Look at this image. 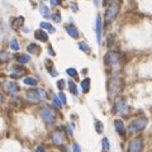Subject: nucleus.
I'll return each mask as SVG.
<instances>
[{"instance_id":"obj_1","label":"nucleus","mask_w":152,"mask_h":152,"mask_svg":"<svg viewBox=\"0 0 152 152\" xmlns=\"http://www.w3.org/2000/svg\"><path fill=\"white\" fill-rule=\"evenodd\" d=\"M41 117L45 119L46 123H48V124H53V123L56 122V119H57V112L55 109H52L51 107H48V105H45L41 109Z\"/></svg>"},{"instance_id":"obj_2","label":"nucleus","mask_w":152,"mask_h":152,"mask_svg":"<svg viewBox=\"0 0 152 152\" xmlns=\"http://www.w3.org/2000/svg\"><path fill=\"white\" fill-rule=\"evenodd\" d=\"M47 94L43 89H31L27 91V99L32 103H39L41 100L46 99Z\"/></svg>"},{"instance_id":"obj_3","label":"nucleus","mask_w":152,"mask_h":152,"mask_svg":"<svg viewBox=\"0 0 152 152\" xmlns=\"http://www.w3.org/2000/svg\"><path fill=\"white\" fill-rule=\"evenodd\" d=\"M122 89V81L118 76H113L112 80L109 81V86H108V91H109V98H114L118 95Z\"/></svg>"},{"instance_id":"obj_4","label":"nucleus","mask_w":152,"mask_h":152,"mask_svg":"<svg viewBox=\"0 0 152 152\" xmlns=\"http://www.w3.org/2000/svg\"><path fill=\"white\" fill-rule=\"evenodd\" d=\"M107 63L112 67L113 71H118L119 66H121V56H119L118 52H109L105 57Z\"/></svg>"},{"instance_id":"obj_5","label":"nucleus","mask_w":152,"mask_h":152,"mask_svg":"<svg viewBox=\"0 0 152 152\" xmlns=\"http://www.w3.org/2000/svg\"><path fill=\"white\" fill-rule=\"evenodd\" d=\"M147 126V119L146 118H141V119H136L133 121L128 127V131L131 133H137L139 131L144 129V127Z\"/></svg>"},{"instance_id":"obj_6","label":"nucleus","mask_w":152,"mask_h":152,"mask_svg":"<svg viewBox=\"0 0 152 152\" xmlns=\"http://www.w3.org/2000/svg\"><path fill=\"white\" fill-rule=\"evenodd\" d=\"M118 13H119V5L117 4V3H113V4H110L109 6H108L107 13H105V20H107V23L113 22L115 18H117Z\"/></svg>"},{"instance_id":"obj_7","label":"nucleus","mask_w":152,"mask_h":152,"mask_svg":"<svg viewBox=\"0 0 152 152\" xmlns=\"http://www.w3.org/2000/svg\"><path fill=\"white\" fill-rule=\"evenodd\" d=\"M3 88L8 94H17L19 91V85L15 81H5L3 84Z\"/></svg>"},{"instance_id":"obj_8","label":"nucleus","mask_w":152,"mask_h":152,"mask_svg":"<svg viewBox=\"0 0 152 152\" xmlns=\"http://www.w3.org/2000/svg\"><path fill=\"white\" fill-rule=\"evenodd\" d=\"M142 150V139L141 138H135L129 143L128 152H141Z\"/></svg>"},{"instance_id":"obj_9","label":"nucleus","mask_w":152,"mask_h":152,"mask_svg":"<svg viewBox=\"0 0 152 152\" xmlns=\"http://www.w3.org/2000/svg\"><path fill=\"white\" fill-rule=\"evenodd\" d=\"M52 142L55 143V144H57V146H61V144L65 142V136H63L62 131L57 129V131L53 132V135H52Z\"/></svg>"},{"instance_id":"obj_10","label":"nucleus","mask_w":152,"mask_h":152,"mask_svg":"<svg viewBox=\"0 0 152 152\" xmlns=\"http://www.w3.org/2000/svg\"><path fill=\"white\" fill-rule=\"evenodd\" d=\"M127 112H128V107H127V104L124 103V100L118 99L115 101V113L127 114Z\"/></svg>"},{"instance_id":"obj_11","label":"nucleus","mask_w":152,"mask_h":152,"mask_svg":"<svg viewBox=\"0 0 152 152\" xmlns=\"http://www.w3.org/2000/svg\"><path fill=\"white\" fill-rule=\"evenodd\" d=\"M101 29H103V23H101V17L96 15V41L98 43H101Z\"/></svg>"},{"instance_id":"obj_12","label":"nucleus","mask_w":152,"mask_h":152,"mask_svg":"<svg viewBox=\"0 0 152 152\" xmlns=\"http://www.w3.org/2000/svg\"><path fill=\"white\" fill-rule=\"evenodd\" d=\"M13 71L14 72H12L10 74V76H12L13 79H19V77H22L24 74H25V68H23V67H18V66H13Z\"/></svg>"},{"instance_id":"obj_13","label":"nucleus","mask_w":152,"mask_h":152,"mask_svg":"<svg viewBox=\"0 0 152 152\" xmlns=\"http://www.w3.org/2000/svg\"><path fill=\"white\" fill-rule=\"evenodd\" d=\"M66 32L68 33V36L70 37H72V38H77L79 37V29L75 27V25H72V24H68V25H66Z\"/></svg>"},{"instance_id":"obj_14","label":"nucleus","mask_w":152,"mask_h":152,"mask_svg":"<svg viewBox=\"0 0 152 152\" xmlns=\"http://www.w3.org/2000/svg\"><path fill=\"white\" fill-rule=\"evenodd\" d=\"M34 37L37 38L38 41H41V42H47V41H48V34H47L45 31H42V29L36 31Z\"/></svg>"},{"instance_id":"obj_15","label":"nucleus","mask_w":152,"mask_h":152,"mask_svg":"<svg viewBox=\"0 0 152 152\" xmlns=\"http://www.w3.org/2000/svg\"><path fill=\"white\" fill-rule=\"evenodd\" d=\"M27 51L32 55H39V52H41V47L38 45H36V43H29L27 47Z\"/></svg>"},{"instance_id":"obj_16","label":"nucleus","mask_w":152,"mask_h":152,"mask_svg":"<svg viewBox=\"0 0 152 152\" xmlns=\"http://www.w3.org/2000/svg\"><path fill=\"white\" fill-rule=\"evenodd\" d=\"M114 127H115V129H117V132L119 133V135H124V124H123V122L121 121V119H115Z\"/></svg>"},{"instance_id":"obj_17","label":"nucleus","mask_w":152,"mask_h":152,"mask_svg":"<svg viewBox=\"0 0 152 152\" xmlns=\"http://www.w3.org/2000/svg\"><path fill=\"white\" fill-rule=\"evenodd\" d=\"M15 59L18 61V63H27L28 61L31 60V57L28 55H17Z\"/></svg>"},{"instance_id":"obj_18","label":"nucleus","mask_w":152,"mask_h":152,"mask_svg":"<svg viewBox=\"0 0 152 152\" xmlns=\"http://www.w3.org/2000/svg\"><path fill=\"white\" fill-rule=\"evenodd\" d=\"M39 10H41V14L45 18H50L51 17V12H50V9L47 8V6L45 4H41V6H39Z\"/></svg>"},{"instance_id":"obj_19","label":"nucleus","mask_w":152,"mask_h":152,"mask_svg":"<svg viewBox=\"0 0 152 152\" xmlns=\"http://www.w3.org/2000/svg\"><path fill=\"white\" fill-rule=\"evenodd\" d=\"M41 28H45V29H47L50 33H55V28H53V25L51 23H47V22H42Z\"/></svg>"},{"instance_id":"obj_20","label":"nucleus","mask_w":152,"mask_h":152,"mask_svg":"<svg viewBox=\"0 0 152 152\" xmlns=\"http://www.w3.org/2000/svg\"><path fill=\"white\" fill-rule=\"evenodd\" d=\"M81 88H82V91L84 93H88L89 89H90V79H84L81 81Z\"/></svg>"},{"instance_id":"obj_21","label":"nucleus","mask_w":152,"mask_h":152,"mask_svg":"<svg viewBox=\"0 0 152 152\" xmlns=\"http://www.w3.org/2000/svg\"><path fill=\"white\" fill-rule=\"evenodd\" d=\"M24 84L29 85V86H36L37 85V80H36L34 77H25L24 79Z\"/></svg>"},{"instance_id":"obj_22","label":"nucleus","mask_w":152,"mask_h":152,"mask_svg":"<svg viewBox=\"0 0 152 152\" xmlns=\"http://www.w3.org/2000/svg\"><path fill=\"white\" fill-rule=\"evenodd\" d=\"M46 66H47V68L50 70V72H51V75H52V76H56V75H57V72H56L55 68H53L52 62H51L50 60H47V61H46Z\"/></svg>"},{"instance_id":"obj_23","label":"nucleus","mask_w":152,"mask_h":152,"mask_svg":"<svg viewBox=\"0 0 152 152\" xmlns=\"http://www.w3.org/2000/svg\"><path fill=\"white\" fill-rule=\"evenodd\" d=\"M9 60V53L6 51H1L0 52V62H6Z\"/></svg>"},{"instance_id":"obj_24","label":"nucleus","mask_w":152,"mask_h":152,"mask_svg":"<svg viewBox=\"0 0 152 152\" xmlns=\"http://www.w3.org/2000/svg\"><path fill=\"white\" fill-rule=\"evenodd\" d=\"M10 47H12L13 51H19V48H20V46H19L17 39H12V41H10Z\"/></svg>"},{"instance_id":"obj_25","label":"nucleus","mask_w":152,"mask_h":152,"mask_svg":"<svg viewBox=\"0 0 152 152\" xmlns=\"http://www.w3.org/2000/svg\"><path fill=\"white\" fill-rule=\"evenodd\" d=\"M101 143H103L104 151H109V150H110V143H109V139H108V138H103Z\"/></svg>"},{"instance_id":"obj_26","label":"nucleus","mask_w":152,"mask_h":152,"mask_svg":"<svg viewBox=\"0 0 152 152\" xmlns=\"http://www.w3.org/2000/svg\"><path fill=\"white\" fill-rule=\"evenodd\" d=\"M68 89H70V91L74 94V95H76V94H77V88H76V85H75L72 81H68Z\"/></svg>"},{"instance_id":"obj_27","label":"nucleus","mask_w":152,"mask_h":152,"mask_svg":"<svg viewBox=\"0 0 152 152\" xmlns=\"http://www.w3.org/2000/svg\"><path fill=\"white\" fill-rule=\"evenodd\" d=\"M103 123H101L100 121H96L95 122V129H96V132L98 133H103Z\"/></svg>"},{"instance_id":"obj_28","label":"nucleus","mask_w":152,"mask_h":152,"mask_svg":"<svg viewBox=\"0 0 152 152\" xmlns=\"http://www.w3.org/2000/svg\"><path fill=\"white\" fill-rule=\"evenodd\" d=\"M79 47H80V50H81V51H84V52H89V51H90L89 46L86 45V42H84V41L79 43Z\"/></svg>"},{"instance_id":"obj_29","label":"nucleus","mask_w":152,"mask_h":152,"mask_svg":"<svg viewBox=\"0 0 152 152\" xmlns=\"http://www.w3.org/2000/svg\"><path fill=\"white\" fill-rule=\"evenodd\" d=\"M66 72H67V75L68 76H71V77H75V76H77V71L75 70V68H67L66 70Z\"/></svg>"},{"instance_id":"obj_30","label":"nucleus","mask_w":152,"mask_h":152,"mask_svg":"<svg viewBox=\"0 0 152 152\" xmlns=\"http://www.w3.org/2000/svg\"><path fill=\"white\" fill-rule=\"evenodd\" d=\"M53 103H55V105L57 108H61L62 107V101H61V99L59 96H53Z\"/></svg>"},{"instance_id":"obj_31","label":"nucleus","mask_w":152,"mask_h":152,"mask_svg":"<svg viewBox=\"0 0 152 152\" xmlns=\"http://www.w3.org/2000/svg\"><path fill=\"white\" fill-rule=\"evenodd\" d=\"M15 22H17V24H13V27H14V28H15V29H17V28H19L20 25L23 24V18L20 17L19 19H15Z\"/></svg>"},{"instance_id":"obj_32","label":"nucleus","mask_w":152,"mask_h":152,"mask_svg":"<svg viewBox=\"0 0 152 152\" xmlns=\"http://www.w3.org/2000/svg\"><path fill=\"white\" fill-rule=\"evenodd\" d=\"M57 88H59L60 90H63V88H65V80L57 81Z\"/></svg>"},{"instance_id":"obj_33","label":"nucleus","mask_w":152,"mask_h":152,"mask_svg":"<svg viewBox=\"0 0 152 152\" xmlns=\"http://www.w3.org/2000/svg\"><path fill=\"white\" fill-rule=\"evenodd\" d=\"M59 98L61 99V101H62V104H66V96H65L63 93H59Z\"/></svg>"},{"instance_id":"obj_34","label":"nucleus","mask_w":152,"mask_h":152,"mask_svg":"<svg viewBox=\"0 0 152 152\" xmlns=\"http://www.w3.org/2000/svg\"><path fill=\"white\" fill-rule=\"evenodd\" d=\"M81 151V148H80V146H79V143H74V152H80Z\"/></svg>"},{"instance_id":"obj_35","label":"nucleus","mask_w":152,"mask_h":152,"mask_svg":"<svg viewBox=\"0 0 152 152\" xmlns=\"http://www.w3.org/2000/svg\"><path fill=\"white\" fill-rule=\"evenodd\" d=\"M52 18L55 19V22H61V17L59 15V14H53Z\"/></svg>"},{"instance_id":"obj_36","label":"nucleus","mask_w":152,"mask_h":152,"mask_svg":"<svg viewBox=\"0 0 152 152\" xmlns=\"http://www.w3.org/2000/svg\"><path fill=\"white\" fill-rule=\"evenodd\" d=\"M36 152H46V148L43 146H39V147L36 148Z\"/></svg>"},{"instance_id":"obj_37","label":"nucleus","mask_w":152,"mask_h":152,"mask_svg":"<svg viewBox=\"0 0 152 152\" xmlns=\"http://www.w3.org/2000/svg\"><path fill=\"white\" fill-rule=\"evenodd\" d=\"M60 1H61V0H50V3H51L52 5H57V4H60Z\"/></svg>"},{"instance_id":"obj_38","label":"nucleus","mask_w":152,"mask_h":152,"mask_svg":"<svg viewBox=\"0 0 152 152\" xmlns=\"http://www.w3.org/2000/svg\"><path fill=\"white\" fill-rule=\"evenodd\" d=\"M50 53H51V55H52V56H55V52H53V50L51 48V47H50Z\"/></svg>"},{"instance_id":"obj_39","label":"nucleus","mask_w":152,"mask_h":152,"mask_svg":"<svg viewBox=\"0 0 152 152\" xmlns=\"http://www.w3.org/2000/svg\"><path fill=\"white\" fill-rule=\"evenodd\" d=\"M3 101H4V96H3L1 94H0V103H3Z\"/></svg>"},{"instance_id":"obj_40","label":"nucleus","mask_w":152,"mask_h":152,"mask_svg":"<svg viewBox=\"0 0 152 152\" xmlns=\"http://www.w3.org/2000/svg\"><path fill=\"white\" fill-rule=\"evenodd\" d=\"M94 3H95V6H99V0H94Z\"/></svg>"},{"instance_id":"obj_41","label":"nucleus","mask_w":152,"mask_h":152,"mask_svg":"<svg viewBox=\"0 0 152 152\" xmlns=\"http://www.w3.org/2000/svg\"><path fill=\"white\" fill-rule=\"evenodd\" d=\"M108 1H110V0H104V3H105V4H107V3H108Z\"/></svg>"}]
</instances>
